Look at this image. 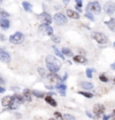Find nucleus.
Wrapping results in <instances>:
<instances>
[{"label": "nucleus", "mask_w": 115, "mask_h": 120, "mask_svg": "<svg viewBox=\"0 0 115 120\" xmlns=\"http://www.w3.org/2000/svg\"><path fill=\"white\" fill-rule=\"evenodd\" d=\"M113 46H114V47H115V42H114V43H113Z\"/></svg>", "instance_id": "nucleus-49"}, {"label": "nucleus", "mask_w": 115, "mask_h": 120, "mask_svg": "<svg viewBox=\"0 0 115 120\" xmlns=\"http://www.w3.org/2000/svg\"><path fill=\"white\" fill-rule=\"evenodd\" d=\"M85 113H86V115H87V116H88V117H93V116H92V114H90V113H89V112H88V111H86V112H85Z\"/></svg>", "instance_id": "nucleus-41"}, {"label": "nucleus", "mask_w": 115, "mask_h": 120, "mask_svg": "<svg viewBox=\"0 0 115 120\" xmlns=\"http://www.w3.org/2000/svg\"><path fill=\"white\" fill-rule=\"evenodd\" d=\"M2 3H3V1H2V0H0V5H1Z\"/></svg>", "instance_id": "nucleus-47"}, {"label": "nucleus", "mask_w": 115, "mask_h": 120, "mask_svg": "<svg viewBox=\"0 0 115 120\" xmlns=\"http://www.w3.org/2000/svg\"><path fill=\"white\" fill-rule=\"evenodd\" d=\"M52 40L55 42V43H59L60 42V38L59 37H58V36H52Z\"/></svg>", "instance_id": "nucleus-31"}, {"label": "nucleus", "mask_w": 115, "mask_h": 120, "mask_svg": "<svg viewBox=\"0 0 115 120\" xmlns=\"http://www.w3.org/2000/svg\"><path fill=\"white\" fill-rule=\"evenodd\" d=\"M9 26H10V22H9V20H7L5 18L0 17V27H1V29L6 30L9 29Z\"/></svg>", "instance_id": "nucleus-13"}, {"label": "nucleus", "mask_w": 115, "mask_h": 120, "mask_svg": "<svg viewBox=\"0 0 115 120\" xmlns=\"http://www.w3.org/2000/svg\"><path fill=\"white\" fill-rule=\"evenodd\" d=\"M114 83H115V78H114Z\"/></svg>", "instance_id": "nucleus-50"}, {"label": "nucleus", "mask_w": 115, "mask_h": 120, "mask_svg": "<svg viewBox=\"0 0 115 120\" xmlns=\"http://www.w3.org/2000/svg\"><path fill=\"white\" fill-rule=\"evenodd\" d=\"M45 101L47 103H49L50 105H51L52 107H56L57 106V102H56V100L51 97V96H47L45 97Z\"/></svg>", "instance_id": "nucleus-18"}, {"label": "nucleus", "mask_w": 115, "mask_h": 120, "mask_svg": "<svg viewBox=\"0 0 115 120\" xmlns=\"http://www.w3.org/2000/svg\"><path fill=\"white\" fill-rule=\"evenodd\" d=\"M0 15H1L2 18H5V17H8L10 15H9V13H7L5 10L2 9V8H0Z\"/></svg>", "instance_id": "nucleus-25"}, {"label": "nucleus", "mask_w": 115, "mask_h": 120, "mask_svg": "<svg viewBox=\"0 0 115 120\" xmlns=\"http://www.w3.org/2000/svg\"><path fill=\"white\" fill-rule=\"evenodd\" d=\"M11 56L8 52H6L5 50H1L0 51V62L3 63H8L10 62Z\"/></svg>", "instance_id": "nucleus-10"}, {"label": "nucleus", "mask_w": 115, "mask_h": 120, "mask_svg": "<svg viewBox=\"0 0 115 120\" xmlns=\"http://www.w3.org/2000/svg\"><path fill=\"white\" fill-rule=\"evenodd\" d=\"M54 116H55L56 117H58L59 119H62V118H63V116H61V114H60L59 112H58V111H57V112H55V113H54Z\"/></svg>", "instance_id": "nucleus-34"}, {"label": "nucleus", "mask_w": 115, "mask_h": 120, "mask_svg": "<svg viewBox=\"0 0 115 120\" xmlns=\"http://www.w3.org/2000/svg\"><path fill=\"white\" fill-rule=\"evenodd\" d=\"M53 48V49H54V51H55V53H56V55L58 56H59L61 59H65V57H64V56L61 54V52H60L59 50L58 49V48H56L55 46H53L52 47Z\"/></svg>", "instance_id": "nucleus-24"}, {"label": "nucleus", "mask_w": 115, "mask_h": 120, "mask_svg": "<svg viewBox=\"0 0 115 120\" xmlns=\"http://www.w3.org/2000/svg\"><path fill=\"white\" fill-rule=\"evenodd\" d=\"M66 90H59V93L61 96H66Z\"/></svg>", "instance_id": "nucleus-36"}, {"label": "nucleus", "mask_w": 115, "mask_h": 120, "mask_svg": "<svg viewBox=\"0 0 115 120\" xmlns=\"http://www.w3.org/2000/svg\"><path fill=\"white\" fill-rule=\"evenodd\" d=\"M34 96H36L37 98H40V99H42L44 96H45V93L42 92V91H39V90H32V92Z\"/></svg>", "instance_id": "nucleus-21"}, {"label": "nucleus", "mask_w": 115, "mask_h": 120, "mask_svg": "<svg viewBox=\"0 0 115 120\" xmlns=\"http://www.w3.org/2000/svg\"><path fill=\"white\" fill-rule=\"evenodd\" d=\"M39 31L45 35L50 36L53 34V28L48 24H40L39 27Z\"/></svg>", "instance_id": "nucleus-7"}, {"label": "nucleus", "mask_w": 115, "mask_h": 120, "mask_svg": "<svg viewBox=\"0 0 115 120\" xmlns=\"http://www.w3.org/2000/svg\"><path fill=\"white\" fill-rule=\"evenodd\" d=\"M67 74L66 73L65 75H64V77H63V79H62V82H65V81L67 80Z\"/></svg>", "instance_id": "nucleus-37"}, {"label": "nucleus", "mask_w": 115, "mask_h": 120, "mask_svg": "<svg viewBox=\"0 0 115 120\" xmlns=\"http://www.w3.org/2000/svg\"><path fill=\"white\" fill-rule=\"evenodd\" d=\"M62 53H63L64 55L67 56H73L72 51H71L68 48H63V49H62Z\"/></svg>", "instance_id": "nucleus-23"}, {"label": "nucleus", "mask_w": 115, "mask_h": 120, "mask_svg": "<svg viewBox=\"0 0 115 120\" xmlns=\"http://www.w3.org/2000/svg\"><path fill=\"white\" fill-rule=\"evenodd\" d=\"M81 88H83L84 90H91L94 88V84L89 82H82L80 83Z\"/></svg>", "instance_id": "nucleus-16"}, {"label": "nucleus", "mask_w": 115, "mask_h": 120, "mask_svg": "<svg viewBox=\"0 0 115 120\" xmlns=\"http://www.w3.org/2000/svg\"><path fill=\"white\" fill-rule=\"evenodd\" d=\"M24 35L22 32H19V31H17V32H15V34L11 35L10 38H9V40H10L11 43L15 44V45L21 44L24 41Z\"/></svg>", "instance_id": "nucleus-3"}, {"label": "nucleus", "mask_w": 115, "mask_h": 120, "mask_svg": "<svg viewBox=\"0 0 115 120\" xmlns=\"http://www.w3.org/2000/svg\"><path fill=\"white\" fill-rule=\"evenodd\" d=\"M63 118H64L63 120H75V117L73 116L68 115V114H65L63 116Z\"/></svg>", "instance_id": "nucleus-29"}, {"label": "nucleus", "mask_w": 115, "mask_h": 120, "mask_svg": "<svg viewBox=\"0 0 115 120\" xmlns=\"http://www.w3.org/2000/svg\"><path fill=\"white\" fill-rule=\"evenodd\" d=\"M23 6L26 12H32V5L28 2H23Z\"/></svg>", "instance_id": "nucleus-22"}, {"label": "nucleus", "mask_w": 115, "mask_h": 120, "mask_svg": "<svg viewBox=\"0 0 115 120\" xmlns=\"http://www.w3.org/2000/svg\"><path fill=\"white\" fill-rule=\"evenodd\" d=\"M50 120H55V119H54V118H50Z\"/></svg>", "instance_id": "nucleus-48"}, {"label": "nucleus", "mask_w": 115, "mask_h": 120, "mask_svg": "<svg viewBox=\"0 0 115 120\" xmlns=\"http://www.w3.org/2000/svg\"><path fill=\"white\" fill-rule=\"evenodd\" d=\"M93 72H95V69H90V68L86 69V71H85V74H86V76H87L88 78H92V73H93Z\"/></svg>", "instance_id": "nucleus-28"}, {"label": "nucleus", "mask_w": 115, "mask_h": 120, "mask_svg": "<svg viewBox=\"0 0 115 120\" xmlns=\"http://www.w3.org/2000/svg\"><path fill=\"white\" fill-rule=\"evenodd\" d=\"M46 66L51 73L56 74L61 67V63L59 60H58L53 56H47L46 57Z\"/></svg>", "instance_id": "nucleus-1"}, {"label": "nucleus", "mask_w": 115, "mask_h": 120, "mask_svg": "<svg viewBox=\"0 0 115 120\" xmlns=\"http://www.w3.org/2000/svg\"><path fill=\"white\" fill-rule=\"evenodd\" d=\"M103 10L108 15H113L115 13V4L111 1L107 2L103 6Z\"/></svg>", "instance_id": "nucleus-8"}, {"label": "nucleus", "mask_w": 115, "mask_h": 120, "mask_svg": "<svg viewBox=\"0 0 115 120\" xmlns=\"http://www.w3.org/2000/svg\"><path fill=\"white\" fill-rule=\"evenodd\" d=\"M85 16L86 17V18H88V19H89L90 21H94V20H95V19H94V16L91 15V14H89V13H86V14L85 15Z\"/></svg>", "instance_id": "nucleus-32"}, {"label": "nucleus", "mask_w": 115, "mask_h": 120, "mask_svg": "<svg viewBox=\"0 0 115 120\" xmlns=\"http://www.w3.org/2000/svg\"><path fill=\"white\" fill-rule=\"evenodd\" d=\"M75 9H76L77 11H79V12H82V11H81V8H79V7H77V6H75Z\"/></svg>", "instance_id": "nucleus-45"}, {"label": "nucleus", "mask_w": 115, "mask_h": 120, "mask_svg": "<svg viewBox=\"0 0 115 120\" xmlns=\"http://www.w3.org/2000/svg\"><path fill=\"white\" fill-rule=\"evenodd\" d=\"M112 115L114 116V118H115V109L113 110V111H112Z\"/></svg>", "instance_id": "nucleus-46"}, {"label": "nucleus", "mask_w": 115, "mask_h": 120, "mask_svg": "<svg viewBox=\"0 0 115 120\" xmlns=\"http://www.w3.org/2000/svg\"><path fill=\"white\" fill-rule=\"evenodd\" d=\"M79 94L81 95L85 96L86 98H88V99H91V98H93V94L92 93H89V92H85V91H80V92H78Z\"/></svg>", "instance_id": "nucleus-27"}, {"label": "nucleus", "mask_w": 115, "mask_h": 120, "mask_svg": "<svg viewBox=\"0 0 115 120\" xmlns=\"http://www.w3.org/2000/svg\"><path fill=\"white\" fill-rule=\"evenodd\" d=\"M86 11L89 13V14H95V15H98L100 14L101 12V5L98 2L94 1V2H90L88 3V5H86Z\"/></svg>", "instance_id": "nucleus-2"}, {"label": "nucleus", "mask_w": 115, "mask_h": 120, "mask_svg": "<svg viewBox=\"0 0 115 120\" xmlns=\"http://www.w3.org/2000/svg\"><path fill=\"white\" fill-rule=\"evenodd\" d=\"M67 15L69 18H72V19H79V14L77 12H75V11L71 10V9H67Z\"/></svg>", "instance_id": "nucleus-15"}, {"label": "nucleus", "mask_w": 115, "mask_h": 120, "mask_svg": "<svg viewBox=\"0 0 115 120\" xmlns=\"http://www.w3.org/2000/svg\"><path fill=\"white\" fill-rule=\"evenodd\" d=\"M53 20L57 25H63L67 22V19L63 14L58 13L53 16Z\"/></svg>", "instance_id": "nucleus-5"}, {"label": "nucleus", "mask_w": 115, "mask_h": 120, "mask_svg": "<svg viewBox=\"0 0 115 120\" xmlns=\"http://www.w3.org/2000/svg\"><path fill=\"white\" fill-rule=\"evenodd\" d=\"M46 88H47V89H49V90H53V89H54V87H53V86H48V85H46Z\"/></svg>", "instance_id": "nucleus-39"}, {"label": "nucleus", "mask_w": 115, "mask_h": 120, "mask_svg": "<svg viewBox=\"0 0 115 120\" xmlns=\"http://www.w3.org/2000/svg\"><path fill=\"white\" fill-rule=\"evenodd\" d=\"M47 77H48V79H49L51 82H53V83H59L60 82H62V79L60 78L59 75H56L54 73L49 74V75H47Z\"/></svg>", "instance_id": "nucleus-11"}, {"label": "nucleus", "mask_w": 115, "mask_h": 120, "mask_svg": "<svg viewBox=\"0 0 115 120\" xmlns=\"http://www.w3.org/2000/svg\"><path fill=\"white\" fill-rule=\"evenodd\" d=\"M5 91V88H2V87H0V92H1V93H4Z\"/></svg>", "instance_id": "nucleus-40"}, {"label": "nucleus", "mask_w": 115, "mask_h": 120, "mask_svg": "<svg viewBox=\"0 0 115 120\" xmlns=\"http://www.w3.org/2000/svg\"><path fill=\"white\" fill-rule=\"evenodd\" d=\"M94 114H95V118H98L102 114L104 113L105 108L103 105H101V104H95L94 107Z\"/></svg>", "instance_id": "nucleus-9"}, {"label": "nucleus", "mask_w": 115, "mask_h": 120, "mask_svg": "<svg viewBox=\"0 0 115 120\" xmlns=\"http://www.w3.org/2000/svg\"><path fill=\"white\" fill-rule=\"evenodd\" d=\"M38 19L42 22V24L50 25L51 23V22H52V18H51L50 15H49L48 13H45V12H43L40 15H38Z\"/></svg>", "instance_id": "nucleus-6"}, {"label": "nucleus", "mask_w": 115, "mask_h": 120, "mask_svg": "<svg viewBox=\"0 0 115 120\" xmlns=\"http://www.w3.org/2000/svg\"><path fill=\"white\" fill-rule=\"evenodd\" d=\"M56 88L57 89H59V90H66L67 89V86L65 84H57L56 86Z\"/></svg>", "instance_id": "nucleus-30"}, {"label": "nucleus", "mask_w": 115, "mask_h": 120, "mask_svg": "<svg viewBox=\"0 0 115 120\" xmlns=\"http://www.w3.org/2000/svg\"><path fill=\"white\" fill-rule=\"evenodd\" d=\"M24 100H27V101H31V100H32L30 90L25 89V90H24Z\"/></svg>", "instance_id": "nucleus-20"}, {"label": "nucleus", "mask_w": 115, "mask_h": 120, "mask_svg": "<svg viewBox=\"0 0 115 120\" xmlns=\"http://www.w3.org/2000/svg\"><path fill=\"white\" fill-rule=\"evenodd\" d=\"M110 118V116H103V120H108Z\"/></svg>", "instance_id": "nucleus-38"}, {"label": "nucleus", "mask_w": 115, "mask_h": 120, "mask_svg": "<svg viewBox=\"0 0 115 120\" xmlns=\"http://www.w3.org/2000/svg\"><path fill=\"white\" fill-rule=\"evenodd\" d=\"M1 102H2V105L3 107H10L14 102H13V99H12V97L10 96H5L4 97L2 100H1Z\"/></svg>", "instance_id": "nucleus-14"}, {"label": "nucleus", "mask_w": 115, "mask_h": 120, "mask_svg": "<svg viewBox=\"0 0 115 120\" xmlns=\"http://www.w3.org/2000/svg\"><path fill=\"white\" fill-rule=\"evenodd\" d=\"M91 37L95 40H96L98 43H100V44H105V43L108 42V38H107L103 33H100V32L94 31V32H92Z\"/></svg>", "instance_id": "nucleus-4"}, {"label": "nucleus", "mask_w": 115, "mask_h": 120, "mask_svg": "<svg viewBox=\"0 0 115 120\" xmlns=\"http://www.w3.org/2000/svg\"><path fill=\"white\" fill-rule=\"evenodd\" d=\"M73 60H74V62H76V63H85L86 59H85V56H75L73 57Z\"/></svg>", "instance_id": "nucleus-19"}, {"label": "nucleus", "mask_w": 115, "mask_h": 120, "mask_svg": "<svg viewBox=\"0 0 115 120\" xmlns=\"http://www.w3.org/2000/svg\"><path fill=\"white\" fill-rule=\"evenodd\" d=\"M2 84H5V81L3 80L2 78H0V85H2Z\"/></svg>", "instance_id": "nucleus-42"}, {"label": "nucleus", "mask_w": 115, "mask_h": 120, "mask_svg": "<svg viewBox=\"0 0 115 120\" xmlns=\"http://www.w3.org/2000/svg\"><path fill=\"white\" fill-rule=\"evenodd\" d=\"M38 73L40 74V75L41 76V77H46L47 76V74H46V72L44 69H42V68H40V67H39L38 68Z\"/></svg>", "instance_id": "nucleus-26"}, {"label": "nucleus", "mask_w": 115, "mask_h": 120, "mask_svg": "<svg viewBox=\"0 0 115 120\" xmlns=\"http://www.w3.org/2000/svg\"><path fill=\"white\" fill-rule=\"evenodd\" d=\"M111 67L112 69H114V70H115V64H112V65H111Z\"/></svg>", "instance_id": "nucleus-44"}, {"label": "nucleus", "mask_w": 115, "mask_h": 120, "mask_svg": "<svg viewBox=\"0 0 115 120\" xmlns=\"http://www.w3.org/2000/svg\"><path fill=\"white\" fill-rule=\"evenodd\" d=\"M75 3H76V6H77V7H79V8H80L81 6H82V1H81V0H76V1H75Z\"/></svg>", "instance_id": "nucleus-35"}, {"label": "nucleus", "mask_w": 115, "mask_h": 120, "mask_svg": "<svg viewBox=\"0 0 115 120\" xmlns=\"http://www.w3.org/2000/svg\"><path fill=\"white\" fill-rule=\"evenodd\" d=\"M12 99H13V102L15 104H17V105L22 104V103H24L25 101L24 96L20 95V94H15V95H13L12 96Z\"/></svg>", "instance_id": "nucleus-12"}, {"label": "nucleus", "mask_w": 115, "mask_h": 120, "mask_svg": "<svg viewBox=\"0 0 115 120\" xmlns=\"http://www.w3.org/2000/svg\"><path fill=\"white\" fill-rule=\"evenodd\" d=\"M63 3L67 5V4H68V3H69V1H68V0H64V1H63Z\"/></svg>", "instance_id": "nucleus-43"}, {"label": "nucleus", "mask_w": 115, "mask_h": 120, "mask_svg": "<svg viewBox=\"0 0 115 120\" xmlns=\"http://www.w3.org/2000/svg\"><path fill=\"white\" fill-rule=\"evenodd\" d=\"M99 79H100V81L104 82H108V78H107L106 76H104V75H100V76H99Z\"/></svg>", "instance_id": "nucleus-33"}, {"label": "nucleus", "mask_w": 115, "mask_h": 120, "mask_svg": "<svg viewBox=\"0 0 115 120\" xmlns=\"http://www.w3.org/2000/svg\"><path fill=\"white\" fill-rule=\"evenodd\" d=\"M105 23H106V25L108 26V28H109L111 31L115 32V19L114 18L111 19L109 22H106Z\"/></svg>", "instance_id": "nucleus-17"}]
</instances>
